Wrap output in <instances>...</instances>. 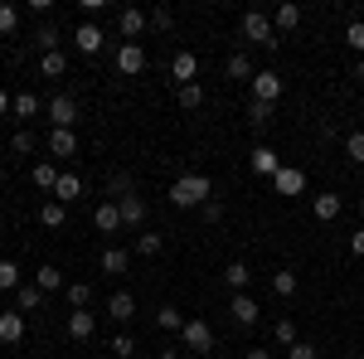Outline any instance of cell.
Listing matches in <instances>:
<instances>
[{
    "label": "cell",
    "instance_id": "603a6c76",
    "mask_svg": "<svg viewBox=\"0 0 364 359\" xmlns=\"http://www.w3.org/2000/svg\"><path fill=\"white\" fill-rule=\"evenodd\" d=\"M34 286H39L44 296H49V291H63L68 282H63V272H58L54 262H49V267H39V272H34Z\"/></svg>",
    "mask_w": 364,
    "mask_h": 359
},
{
    "label": "cell",
    "instance_id": "b9f144b4",
    "mask_svg": "<svg viewBox=\"0 0 364 359\" xmlns=\"http://www.w3.org/2000/svg\"><path fill=\"white\" fill-rule=\"evenodd\" d=\"M20 29V10L15 5H0V34H15Z\"/></svg>",
    "mask_w": 364,
    "mask_h": 359
},
{
    "label": "cell",
    "instance_id": "60d3db41",
    "mask_svg": "<svg viewBox=\"0 0 364 359\" xmlns=\"http://www.w3.org/2000/svg\"><path fill=\"white\" fill-rule=\"evenodd\" d=\"M112 359H136V340H132V335H117L112 340Z\"/></svg>",
    "mask_w": 364,
    "mask_h": 359
},
{
    "label": "cell",
    "instance_id": "7c38bea8",
    "mask_svg": "<svg viewBox=\"0 0 364 359\" xmlns=\"http://www.w3.org/2000/svg\"><path fill=\"white\" fill-rule=\"evenodd\" d=\"M25 340V311H0V345H20Z\"/></svg>",
    "mask_w": 364,
    "mask_h": 359
},
{
    "label": "cell",
    "instance_id": "ac0fdd59",
    "mask_svg": "<svg viewBox=\"0 0 364 359\" xmlns=\"http://www.w3.org/2000/svg\"><path fill=\"white\" fill-rule=\"evenodd\" d=\"M107 316H112L117 326H127V321L136 316V296H132V291H117L112 301H107Z\"/></svg>",
    "mask_w": 364,
    "mask_h": 359
},
{
    "label": "cell",
    "instance_id": "8d00e7d4",
    "mask_svg": "<svg viewBox=\"0 0 364 359\" xmlns=\"http://www.w3.org/2000/svg\"><path fill=\"white\" fill-rule=\"evenodd\" d=\"M199 102H204V87H199V83H185V87H180V107H185V112H195Z\"/></svg>",
    "mask_w": 364,
    "mask_h": 359
},
{
    "label": "cell",
    "instance_id": "f907efd6",
    "mask_svg": "<svg viewBox=\"0 0 364 359\" xmlns=\"http://www.w3.org/2000/svg\"><path fill=\"white\" fill-rule=\"evenodd\" d=\"M5 112H10V92L0 87V117H5Z\"/></svg>",
    "mask_w": 364,
    "mask_h": 359
},
{
    "label": "cell",
    "instance_id": "816d5d0a",
    "mask_svg": "<svg viewBox=\"0 0 364 359\" xmlns=\"http://www.w3.org/2000/svg\"><path fill=\"white\" fill-rule=\"evenodd\" d=\"M156 359H180V350H161V355H156Z\"/></svg>",
    "mask_w": 364,
    "mask_h": 359
},
{
    "label": "cell",
    "instance_id": "7bdbcfd3",
    "mask_svg": "<svg viewBox=\"0 0 364 359\" xmlns=\"http://www.w3.org/2000/svg\"><path fill=\"white\" fill-rule=\"evenodd\" d=\"M136 252H141V257H156V252H161V233H141Z\"/></svg>",
    "mask_w": 364,
    "mask_h": 359
},
{
    "label": "cell",
    "instance_id": "ba28073f",
    "mask_svg": "<svg viewBox=\"0 0 364 359\" xmlns=\"http://www.w3.org/2000/svg\"><path fill=\"white\" fill-rule=\"evenodd\" d=\"M272 190L287 194V199H296V194H306V175H301L296 166H282L277 175H272Z\"/></svg>",
    "mask_w": 364,
    "mask_h": 359
},
{
    "label": "cell",
    "instance_id": "1f68e13d",
    "mask_svg": "<svg viewBox=\"0 0 364 359\" xmlns=\"http://www.w3.org/2000/svg\"><path fill=\"white\" fill-rule=\"evenodd\" d=\"M272 122V102H248V127L252 132H262Z\"/></svg>",
    "mask_w": 364,
    "mask_h": 359
},
{
    "label": "cell",
    "instance_id": "277c9868",
    "mask_svg": "<svg viewBox=\"0 0 364 359\" xmlns=\"http://www.w3.org/2000/svg\"><path fill=\"white\" fill-rule=\"evenodd\" d=\"M44 112H49V127H68V132H73V122H78V102H73L68 92H54V97L44 102Z\"/></svg>",
    "mask_w": 364,
    "mask_h": 359
},
{
    "label": "cell",
    "instance_id": "4316f807",
    "mask_svg": "<svg viewBox=\"0 0 364 359\" xmlns=\"http://www.w3.org/2000/svg\"><path fill=\"white\" fill-rule=\"evenodd\" d=\"M127 267H132V252H127V248H107V252H102V272L122 277Z\"/></svg>",
    "mask_w": 364,
    "mask_h": 359
},
{
    "label": "cell",
    "instance_id": "4fadbf2b",
    "mask_svg": "<svg viewBox=\"0 0 364 359\" xmlns=\"http://www.w3.org/2000/svg\"><path fill=\"white\" fill-rule=\"evenodd\" d=\"M92 228H97V233H117V228H122V209H117V199H102V204L92 209Z\"/></svg>",
    "mask_w": 364,
    "mask_h": 359
},
{
    "label": "cell",
    "instance_id": "ab89813d",
    "mask_svg": "<svg viewBox=\"0 0 364 359\" xmlns=\"http://www.w3.org/2000/svg\"><path fill=\"white\" fill-rule=\"evenodd\" d=\"M282 340V345H296V340H301V335H296V321H291V316H282L277 321V331H272Z\"/></svg>",
    "mask_w": 364,
    "mask_h": 359
},
{
    "label": "cell",
    "instance_id": "4dcf8cb0",
    "mask_svg": "<svg viewBox=\"0 0 364 359\" xmlns=\"http://www.w3.org/2000/svg\"><path fill=\"white\" fill-rule=\"evenodd\" d=\"M296 286H301V282H296V272H291V267L272 272V291H277V296H296Z\"/></svg>",
    "mask_w": 364,
    "mask_h": 359
},
{
    "label": "cell",
    "instance_id": "ffe728a7",
    "mask_svg": "<svg viewBox=\"0 0 364 359\" xmlns=\"http://www.w3.org/2000/svg\"><path fill=\"white\" fill-rule=\"evenodd\" d=\"M54 199H58V204H73V199H83V180H78V175H58Z\"/></svg>",
    "mask_w": 364,
    "mask_h": 359
},
{
    "label": "cell",
    "instance_id": "484cf974",
    "mask_svg": "<svg viewBox=\"0 0 364 359\" xmlns=\"http://www.w3.org/2000/svg\"><path fill=\"white\" fill-rule=\"evenodd\" d=\"M63 296H68L73 311H87V306H92V286H87V282H68V286H63Z\"/></svg>",
    "mask_w": 364,
    "mask_h": 359
},
{
    "label": "cell",
    "instance_id": "9a60e30c",
    "mask_svg": "<svg viewBox=\"0 0 364 359\" xmlns=\"http://www.w3.org/2000/svg\"><path fill=\"white\" fill-rule=\"evenodd\" d=\"M340 209H345V199H340V194H316V199H311V214H316L321 223H336Z\"/></svg>",
    "mask_w": 364,
    "mask_h": 359
},
{
    "label": "cell",
    "instance_id": "bcb514c9",
    "mask_svg": "<svg viewBox=\"0 0 364 359\" xmlns=\"http://www.w3.org/2000/svg\"><path fill=\"white\" fill-rule=\"evenodd\" d=\"M287 359H316V345L311 340H296V345H287Z\"/></svg>",
    "mask_w": 364,
    "mask_h": 359
},
{
    "label": "cell",
    "instance_id": "d6986e66",
    "mask_svg": "<svg viewBox=\"0 0 364 359\" xmlns=\"http://www.w3.org/2000/svg\"><path fill=\"white\" fill-rule=\"evenodd\" d=\"M92 331H97L92 311H68V335H73V340H92Z\"/></svg>",
    "mask_w": 364,
    "mask_h": 359
},
{
    "label": "cell",
    "instance_id": "836d02e7",
    "mask_svg": "<svg viewBox=\"0 0 364 359\" xmlns=\"http://www.w3.org/2000/svg\"><path fill=\"white\" fill-rule=\"evenodd\" d=\"M10 112H15V117H34V112H39V97H34V92H15V97H10Z\"/></svg>",
    "mask_w": 364,
    "mask_h": 359
},
{
    "label": "cell",
    "instance_id": "83f0119b",
    "mask_svg": "<svg viewBox=\"0 0 364 359\" xmlns=\"http://www.w3.org/2000/svg\"><path fill=\"white\" fill-rule=\"evenodd\" d=\"M39 223H44V228H63V223H68V204H58V199H49V204L39 209Z\"/></svg>",
    "mask_w": 364,
    "mask_h": 359
},
{
    "label": "cell",
    "instance_id": "52a82bcc",
    "mask_svg": "<svg viewBox=\"0 0 364 359\" xmlns=\"http://www.w3.org/2000/svg\"><path fill=\"white\" fill-rule=\"evenodd\" d=\"M117 29L127 34V44H136L141 34L151 29V15H146V10H136V5H127V10H122V20H117Z\"/></svg>",
    "mask_w": 364,
    "mask_h": 359
},
{
    "label": "cell",
    "instance_id": "5bb4252c",
    "mask_svg": "<svg viewBox=\"0 0 364 359\" xmlns=\"http://www.w3.org/2000/svg\"><path fill=\"white\" fill-rule=\"evenodd\" d=\"M117 68H122L127 78H136L141 68H146V49H141V44H122V49H117Z\"/></svg>",
    "mask_w": 364,
    "mask_h": 359
},
{
    "label": "cell",
    "instance_id": "74e56055",
    "mask_svg": "<svg viewBox=\"0 0 364 359\" xmlns=\"http://www.w3.org/2000/svg\"><path fill=\"white\" fill-rule=\"evenodd\" d=\"M345 44H350L355 54H364V20H350V25H345Z\"/></svg>",
    "mask_w": 364,
    "mask_h": 359
},
{
    "label": "cell",
    "instance_id": "f35d334b",
    "mask_svg": "<svg viewBox=\"0 0 364 359\" xmlns=\"http://www.w3.org/2000/svg\"><path fill=\"white\" fill-rule=\"evenodd\" d=\"M345 156H350L355 166H364V132H350V136H345Z\"/></svg>",
    "mask_w": 364,
    "mask_h": 359
},
{
    "label": "cell",
    "instance_id": "cb8c5ba5",
    "mask_svg": "<svg viewBox=\"0 0 364 359\" xmlns=\"http://www.w3.org/2000/svg\"><path fill=\"white\" fill-rule=\"evenodd\" d=\"M224 282L233 286V296H238V291H248V286H252V272H248V262H228V267H224Z\"/></svg>",
    "mask_w": 364,
    "mask_h": 359
},
{
    "label": "cell",
    "instance_id": "30bf717a",
    "mask_svg": "<svg viewBox=\"0 0 364 359\" xmlns=\"http://www.w3.org/2000/svg\"><path fill=\"white\" fill-rule=\"evenodd\" d=\"M228 316H233V326H257V316H262V306L252 301L248 291H238V296L228 301Z\"/></svg>",
    "mask_w": 364,
    "mask_h": 359
},
{
    "label": "cell",
    "instance_id": "f5cc1de1",
    "mask_svg": "<svg viewBox=\"0 0 364 359\" xmlns=\"http://www.w3.org/2000/svg\"><path fill=\"white\" fill-rule=\"evenodd\" d=\"M355 78H360V83H364V54H360V63H355Z\"/></svg>",
    "mask_w": 364,
    "mask_h": 359
},
{
    "label": "cell",
    "instance_id": "d6a6232c",
    "mask_svg": "<svg viewBox=\"0 0 364 359\" xmlns=\"http://www.w3.org/2000/svg\"><path fill=\"white\" fill-rule=\"evenodd\" d=\"M39 301H44V291H39V286H34V282H29V286H20V291H15V306H20V311H39Z\"/></svg>",
    "mask_w": 364,
    "mask_h": 359
},
{
    "label": "cell",
    "instance_id": "8fae6325",
    "mask_svg": "<svg viewBox=\"0 0 364 359\" xmlns=\"http://www.w3.org/2000/svg\"><path fill=\"white\" fill-rule=\"evenodd\" d=\"M117 209H122V228H141V223H146V199H141L136 190L122 194V199H117Z\"/></svg>",
    "mask_w": 364,
    "mask_h": 359
},
{
    "label": "cell",
    "instance_id": "681fc988",
    "mask_svg": "<svg viewBox=\"0 0 364 359\" xmlns=\"http://www.w3.org/2000/svg\"><path fill=\"white\" fill-rule=\"evenodd\" d=\"M243 359H272V350H248Z\"/></svg>",
    "mask_w": 364,
    "mask_h": 359
},
{
    "label": "cell",
    "instance_id": "d590c367",
    "mask_svg": "<svg viewBox=\"0 0 364 359\" xmlns=\"http://www.w3.org/2000/svg\"><path fill=\"white\" fill-rule=\"evenodd\" d=\"M34 185H39V190H54V185H58L54 161H39V166H34Z\"/></svg>",
    "mask_w": 364,
    "mask_h": 359
},
{
    "label": "cell",
    "instance_id": "7402d4cb",
    "mask_svg": "<svg viewBox=\"0 0 364 359\" xmlns=\"http://www.w3.org/2000/svg\"><path fill=\"white\" fill-rule=\"evenodd\" d=\"M224 73H228V78H238V83H252V73H257V68H252V63H248V54L238 49V54H228Z\"/></svg>",
    "mask_w": 364,
    "mask_h": 359
},
{
    "label": "cell",
    "instance_id": "f6af8a7d",
    "mask_svg": "<svg viewBox=\"0 0 364 359\" xmlns=\"http://www.w3.org/2000/svg\"><path fill=\"white\" fill-rule=\"evenodd\" d=\"M10 151H15V156H29V151H34V136H29V132H15V136H10Z\"/></svg>",
    "mask_w": 364,
    "mask_h": 359
},
{
    "label": "cell",
    "instance_id": "e0dca14e",
    "mask_svg": "<svg viewBox=\"0 0 364 359\" xmlns=\"http://www.w3.org/2000/svg\"><path fill=\"white\" fill-rule=\"evenodd\" d=\"M49 156H78V136L68 127H49Z\"/></svg>",
    "mask_w": 364,
    "mask_h": 359
},
{
    "label": "cell",
    "instance_id": "db71d44e",
    "mask_svg": "<svg viewBox=\"0 0 364 359\" xmlns=\"http://www.w3.org/2000/svg\"><path fill=\"white\" fill-rule=\"evenodd\" d=\"M360 214H364V194H360Z\"/></svg>",
    "mask_w": 364,
    "mask_h": 359
},
{
    "label": "cell",
    "instance_id": "e575fe53",
    "mask_svg": "<svg viewBox=\"0 0 364 359\" xmlns=\"http://www.w3.org/2000/svg\"><path fill=\"white\" fill-rule=\"evenodd\" d=\"M0 291H20V267L10 257H0Z\"/></svg>",
    "mask_w": 364,
    "mask_h": 359
},
{
    "label": "cell",
    "instance_id": "11a10c76",
    "mask_svg": "<svg viewBox=\"0 0 364 359\" xmlns=\"http://www.w3.org/2000/svg\"><path fill=\"white\" fill-rule=\"evenodd\" d=\"M0 214H5V209H0Z\"/></svg>",
    "mask_w": 364,
    "mask_h": 359
},
{
    "label": "cell",
    "instance_id": "d4e9b609",
    "mask_svg": "<svg viewBox=\"0 0 364 359\" xmlns=\"http://www.w3.org/2000/svg\"><path fill=\"white\" fill-rule=\"evenodd\" d=\"M39 73H44V78H63V73H68V54H63V49L39 54Z\"/></svg>",
    "mask_w": 364,
    "mask_h": 359
},
{
    "label": "cell",
    "instance_id": "44dd1931",
    "mask_svg": "<svg viewBox=\"0 0 364 359\" xmlns=\"http://www.w3.org/2000/svg\"><path fill=\"white\" fill-rule=\"evenodd\" d=\"M296 25H301V5H291V0H287V5L272 10V29H287V34H291Z\"/></svg>",
    "mask_w": 364,
    "mask_h": 359
},
{
    "label": "cell",
    "instance_id": "7dc6e473",
    "mask_svg": "<svg viewBox=\"0 0 364 359\" xmlns=\"http://www.w3.org/2000/svg\"><path fill=\"white\" fill-rule=\"evenodd\" d=\"M204 219L219 223V219H224V204H219V199H209V204H204Z\"/></svg>",
    "mask_w": 364,
    "mask_h": 359
},
{
    "label": "cell",
    "instance_id": "f546056e",
    "mask_svg": "<svg viewBox=\"0 0 364 359\" xmlns=\"http://www.w3.org/2000/svg\"><path fill=\"white\" fill-rule=\"evenodd\" d=\"M34 49H39V54H54L58 49V25H39L34 29Z\"/></svg>",
    "mask_w": 364,
    "mask_h": 359
},
{
    "label": "cell",
    "instance_id": "6da1fadb",
    "mask_svg": "<svg viewBox=\"0 0 364 359\" xmlns=\"http://www.w3.org/2000/svg\"><path fill=\"white\" fill-rule=\"evenodd\" d=\"M209 194H214L209 175H180V180L170 185V204H175V209H204Z\"/></svg>",
    "mask_w": 364,
    "mask_h": 359
},
{
    "label": "cell",
    "instance_id": "3957f363",
    "mask_svg": "<svg viewBox=\"0 0 364 359\" xmlns=\"http://www.w3.org/2000/svg\"><path fill=\"white\" fill-rule=\"evenodd\" d=\"M248 87H252V102H277L287 83H282V73H272V68H257Z\"/></svg>",
    "mask_w": 364,
    "mask_h": 359
},
{
    "label": "cell",
    "instance_id": "c3c4849f",
    "mask_svg": "<svg viewBox=\"0 0 364 359\" xmlns=\"http://www.w3.org/2000/svg\"><path fill=\"white\" fill-rule=\"evenodd\" d=\"M350 252H355V257H364V223H360V233H350Z\"/></svg>",
    "mask_w": 364,
    "mask_h": 359
},
{
    "label": "cell",
    "instance_id": "ee69618b",
    "mask_svg": "<svg viewBox=\"0 0 364 359\" xmlns=\"http://www.w3.org/2000/svg\"><path fill=\"white\" fill-rule=\"evenodd\" d=\"M146 15H151V29H170L175 25V15H170L166 5H156V10H146Z\"/></svg>",
    "mask_w": 364,
    "mask_h": 359
},
{
    "label": "cell",
    "instance_id": "7a4b0ae2",
    "mask_svg": "<svg viewBox=\"0 0 364 359\" xmlns=\"http://www.w3.org/2000/svg\"><path fill=\"white\" fill-rule=\"evenodd\" d=\"M238 34L257 44V49H277V29H272V15H262V10H243V20H238Z\"/></svg>",
    "mask_w": 364,
    "mask_h": 359
},
{
    "label": "cell",
    "instance_id": "5b68a950",
    "mask_svg": "<svg viewBox=\"0 0 364 359\" xmlns=\"http://www.w3.org/2000/svg\"><path fill=\"white\" fill-rule=\"evenodd\" d=\"M185 350H195V355H209L214 350V331H209V321H185Z\"/></svg>",
    "mask_w": 364,
    "mask_h": 359
},
{
    "label": "cell",
    "instance_id": "2e32d148",
    "mask_svg": "<svg viewBox=\"0 0 364 359\" xmlns=\"http://www.w3.org/2000/svg\"><path fill=\"white\" fill-rule=\"evenodd\" d=\"M170 78H175L180 87L195 83V78H199V58L195 54H175V58H170Z\"/></svg>",
    "mask_w": 364,
    "mask_h": 359
},
{
    "label": "cell",
    "instance_id": "f1b7e54d",
    "mask_svg": "<svg viewBox=\"0 0 364 359\" xmlns=\"http://www.w3.org/2000/svg\"><path fill=\"white\" fill-rule=\"evenodd\" d=\"M185 321H190V316H185L180 306H161V311H156V326H161V331H185Z\"/></svg>",
    "mask_w": 364,
    "mask_h": 359
},
{
    "label": "cell",
    "instance_id": "9c48e42d",
    "mask_svg": "<svg viewBox=\"0 0 364 359\" xmlns=\"http://www.w3.org/2000/svg\"><path fill=\"white\" fill-rule=\"evenodd\" d=\"M248 166H252V175L272 180V175L282 170V161H277V151H272V146H252V151H248Z\"/></svg>",
    "mask_w": 364,
    "mask_h": 359
},
{
    "label": "cell",
    "instance_id": "8992f818",
    "mask_svg": "<svg viewBox=\"0 0 364 359\" xmlns=\"http://www.w3.org/2000/svg\"><path fill=\"white\" fill-rule=\"evenodd\" d=\"M73 44H78V54H102V44H107V34H102V29L92 25V20H83V25L73 29Z\"/></svg>",
    "mask_w": 364,
    "mask_h": 359
}]
</instances>
